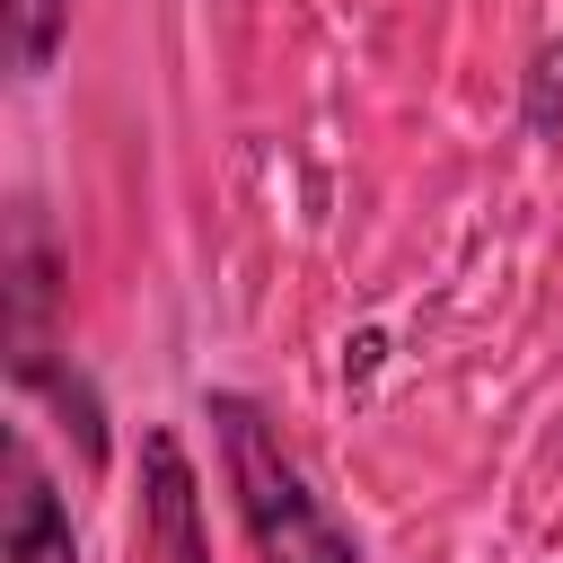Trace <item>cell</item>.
Here are the masks:
<instances>
[{"mask_svg":"<svg viewBox=\"0 0 563 563\" xmlns=\"http://www.w3.org/2000/svg\"><path fill=\"white\" fill-rule=\"evenodd\" d=\"M53 308H62V255L44 238V211L18 202V220H9V378L18 387H44L62 369Z\"/></svg>","mask_w":563,"mask_h":563,"instance_id":"2","label":"cell"},{"mask_svg":"<svg viewBox=\"0 0 563 563\" xmlns=\"http://www.w3.org/2000/svg\"><path fill=\"white\" fill-rule=\"evenodd\" d=\"M62 35H70V0H9V62L26 79L62 62Z\"/></svg>","mask_w":563,"mask_h":563,"instance_id":"5","label":"cell"},{"mask_svg":"<svg viewBox=\"0 0 563 563\" xmlns=\"http://www.w3.org/2000/svg\"><path fill=\"white\" fill-rule=\"evenodd\" d=\"M0 563H79V537H70V510L35 457V440L18 431L9 440V493H0Z\"/></svg>","mask_w":563,"mask_h":563,"instance_id":"3","label":"cell"},{"mask_svg":"<svg viewBox=\"0 0 563 563\" xmlns=\"http://www.w3.org/2000/svg\"><path fill=\"white\" fill-rule=\"evenodd\" d=\"M202 422H211V440H220V475H229L238 519H246V537H255L264 563H361V545H352L343 519L308 493L299 457L282 449V431H273V413H264L255 396L211 387V396H202Z\"/></svg>","mask_w":563,"mask_h":563,"instance_id":"1","label":"cell"},{"mask_svg":"<svg viewBox=\"0 0 563 563\" xmlns=\"http://www.w3.org/2000/svg\"><path fill=\"white\" fill-rule=\"evenodd\" d=\"M141 537L167 563H211L202 537H194V466H185L176 431H150L141 440Z\"/></svg>","mask_w":563,"mask_h":563,"instance_id":"4","label":"cell"},{"mask_svg":"<svg viewBox=\"0 0 563 563\" xmlns=\"http://www.w3.org/2000/svg\"><path fill=\"white\" fill-rule=\"evenodd\" d=\"M519 123L537 141H563V35L528 62V88H519Z\"/></svg>","mask_w":563,"mask_h":563,"instance_id":"6","label":"cell"}]
</instances>
